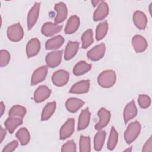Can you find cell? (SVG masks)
Returning a JSON list of instances; mask_svg holds the SVG:
<instances>
[{
  "instance_id": "1",
  "label": "cell",
  "mask_w": 152,
  "mask_h": 152,
  "mask_svg": "<svg viewBox=\"0 0 152 152\" xmlns=\"http://www.w3.org/2000/svg\"><path fill=\"white\" fill-rule=\"evenodd\" d=\"M116 80V73L113 70H105L99 75L97 83L102 87L109 88L115 84Z\"/></svg>"
},
{
  "instance_id": "2",
  "label": "cell",
  "mask_w": 152,
  "mask_h": 152,
  "mask_svg": "<svg viewBox=\"0 0 152 152\" xmlns=\"http://www.w3.org/2000/svg\"><path fill=\"white\" fill-rule=\"evenodd\" d=\"M141 131V124L138 121L131 122L124 132V138L128 144L132 142L138 136Z\"/></svg>"
},
{
  "instance_id": "3",
  "label": "cell",
  "mask_w": 152,
  "mask_h": 152,
  "mask_svg": "<svg viewBox=\"0 0 152 152\" xmlns=\"http://www.w3.org/2000/svg\"><path fill=\"white\" fill-rule=\"evenodd\" d=\"M7 36L12 42H19L24 36V31L20 23H17L8 27Z\"/></svg>"
},
{
  "instance_id": "4",
  "label": "cell",
  "mask_w": 152,
  "mask_h": 152,
  "mask_svg": "<svg viewBox=\"0 0 152 152\" xmlns=\"http://www.w3.org/2000/svg\"><path fill=\"white\" fill-rule=\"evenodd\" d=\"M69 73L63 69H59L55 71L52 76V81L53 84L57 87H62L65 85L69 80Z\"/></svg>"
},
{
  "instance_id": "5",
  "label": "cell",
  "mask_w": 152,
  "mask_h": 152,
  "mask_svg": "<svg viewBox=\"0 0 152 152\" xmlns=\"http://www.w3.org/2000/svg\"><path fill=\"white\" fill-rule=\"evenodd\" d=\"M106 51V46L104 43L99 44L88 51L87 56L88 58L93 61H97L102 59Z\"/></svg>"
},
{
  "instance_id": "6",
  "label": "cell",
  "mask_w": 152,
  "mask_h": 152,
  "mask_svg": "<svg viewBox=\"0 0 152 152\" xmlns=\"http://www.w3.org/2000/svg\"><path fill=\"white\" fill-rule=\"evenodd\" d=\"M62 56V50L53 51L48 53L45 58L47 66L50 68H55L61 64Z\"/></svg>"
},
{
  "instance_id": "7",
  "label": "cell",
  "mask_w": 152,
  "mask_h": 152,
  "mask_svg": "<svg viewBox=\"0 0 152 152\" xmlns=\"http://www.w3.org/2000/svg\"><path fill=\"white\" fill-rule=\"evenodd\" d=\"M97 115L99 118V122L95 125L96 130H101L105 127L110 121V112L104 107H102L97 112Z\"/></svg>"
},
{
  "instance_id": "8",
  "label": "cell",
  "mask_w": 152,
  "mask_h": 152,
  "mask_svg": "<svg viewBox=\"0 0 152 152\" xmlns=\"http://www.w3.org/2000/svg\"><path fill=\"white\" fill-rule=\"evenodd\" d=\"M75 121L73 118H69L61 126L59 131V137L61 140H65L69 138L74 131Z\"/></svg>"
},
{
  "instance_id": "9",
  "label": "cell",
  "mask_w": 152,
  "mask_h": 152,
  "mask_svg": "<svg viewBox=\"0 0 152 152\" xmlns=\"http://www.w3.org/2000/svg\"><path fill=\"white\" fill-rule=\"evenodd\" d=\"M40 2H35L28 13L27 23L28 30H30L34 26L37 20L40 11Z\"/></svg>"
},
{
  "instance_id": "10",
  "label": "cell",
  "mask_w": 152,
  "mask_h": 152,
  "mask_svg": "<svg viewBox=\"0 0 152 152\" xmlns=\"http://www.w3.org/2000/svg\"><path fill=\"white\" fill-rule=\"evenodd\" d=\"M55 10L56 11V15L55 17V23L58 24L63 22L67 17L68 10L66 5L62 2H58L55 5Z\"/></svg>"
},
{
  "instance_id": "11",
  "label": "cell",
  "mask_w": 152,
  "mask_h": 152,
  "mask_svg": "<svg viewBox=\"0 0 152 152\" xmlns=\"http://www.w3.org/2000/svg\"><path fill=\"white\" fill-rule=\"evenodd\" d=\"M61 25L56 24L51 22L45 23L42 27V33L46 36H52L59 33L62 30Z\"/></svg>"
},
{
  "instance_id": "12",
  "label": "cell",
  "mask_w": 152,
  "mask_h": 152,
  "mask_svg": "<svg viewBox=\"0 0 152 152\" xmlns=\"http://www.w3.org/2000/svg\"><path fill=\"white\" fill-rule=\"evenodd\" d=\"M51 94V90L47 86L43 85L38 87L34 93V100L36 103H40L48 99Z\"/></svg>"
},
{
  "instance_id": "13",
  "label": "cell",
  "mask_w": 152,
  "mask_h": 152,
  "mask_svg": "<svg viewBox=\"0 0 152 152\" xmlns=\"http://www.w3.org/2000/svg\"><path fill=\"white\" fill-rule=\"evenodd\" d=\"M48 73V68L42 66L37 68L32 74L31 78V86H34L43 81Z\"/></svg>"
},
{
  "instance_id": "14",
  "label": "cell",
  "mask_w": 152,
  "mask_h": 152,
  "mask_svg": "<svg viewBox=\"0 0 152 152\" xmlns=\"http://www.w3.org/2000/svg\"><path fill=\"white\" fill-rule=\"evenodd\" d=\"M109 13V7L106 2L102 1L93 14V20L95 21H100L104 19Z\"/></svg>"
},
{
  "instance_id": "15",
  "label": "cell",
  "mask_w": 152,
  "mask_h": 152,
  "mask_svg": "<svg viewBox=\"0 0 152 152\" xmlns=\"http://www.w3.org/2000/svg\"><path fill=\"white\" fill-rule=\"evenodd\" d=\"M132 45L137 53L144 52L147 48V42L145 39L140 35H135L132 38Z\"/></svg>"
},
{
  "instance_id": "16",
  "label": "cell",
  "mask_w": 152,
  "mask_h": 152,
  "mask_svg": "<svg viewBox=\"0 0 152 152\" xmlns=\"http://www.w3.org/2000/svg\"><path fill=\"white\" fill-rule=\"evenodd\" d=\"M40 49V43L37 38L31 39L27 44L26 54L28 58L36 55Z\"/></svg>"
},
{
  "instance_id": "17",
  "label": "cell",
  "mask_w": 152,
  "mask_h": 152,
  "mask_svg": "<svg viewBox=\"0 0 152 152\" xmlns=\"http://www.w3.org/2000/svg\"><path fill=\"white\" fill-rule=\"evenodd\" d=\"M137 114V109L135 104L134 100L131 101L128 103L124 110V120L125 124H126L129 121L133 119L136 116Z\"/></svg>"
},
{
  "instance_id": "18",
  "label": "cell",
  "mask_w": 152,
  "mask_h": 152,
  "mask_svg": "<svg viewBox=\"0 0 152 152\" xmlns=\"http://www.w3.org/2000/svg\"><path fill=\"white\" fill-rule=\"evenodd\" d=\"M90 88V81L88 80H82L75 83L70 88L69 93L73 94L86 93Z\"/></svg>"
},
{
  "instance_id": "19",
  "label": "cell",
  "mask_w": 152,
  "mask_h": 152,
  "mask_svg": "<svg viewBox=\"0 0 152 152\" xmlns=\"http://www.w3.org/2000/svg\"><path fill=\"white\" fill-rule=\"evenodd\" d=\"M133 21L138 28L140 30H144L147 26V18L143 12L137 11L133 14Z\"/></svg>"
},
{
  "instance_id": "20",
  "label": "cell",
  "mask_w": 152,
  "mask_h": 152,
  "mask_svg": "<svg viewBox=\"0 0 152 152\" xmlns=\"http://www.w3.org/2000/svg\"><path fill=\"white\" fill-rule=\"evenodd\" d=\"M80 18L78 16L72 15L70 17L65 26V33L70 34L75 32L80 26Z\"/></svg>"
},
{
  "instance_id": "21",
  "label": "cell",
  "mask_w": 152,
  "mask_h": 152,
  "mask_svg": "<svg viewBox=\"0 0 152 152\" xmlns=\"http://www.w3.org/2000/svg\"><path fill=\"white\" fill-rule=\"evenodd\" d=\"M90 119V112L88 107L83 110L78 118V130H83L86 129L89 125Z\"/></svg>"
},
{
  "instance_id": "22",
  "label": "cell",
  "mask_w": 152,
  "mask_h": 152,
  "mask_svg": "<svg viewBox=\"0 0 152 152\" xmlns=\"http://www.w3.org/2000/svg\"><path fill=\"white\" fill-rule=\"evenodd\" d=\"M79 48V43L78 42L69 41L66 46L64 58L65 60L72 59L77 53Z\"/></svg>"
},
{
  "instance_id": "23",
  "label": "cell",
  "mask_w": 152,
  "mask_h": 152,
  "mask_svg": "<svg viewBox=\"0 0 152 152\" xmlns=\"http://www.w3.org/2000/svg\"><path fill=\"white\" fill-rule=\"evenodd\" d=\"M84 104L82 100L75 97L69 98L65 102V107L70 112H76Z\"/></svg>"
},
{
  "instance_id": "24",
  "label": "cell",
  "mask_w": 152,
  "mask_h": 152,
  "mask_svg": "<svg viewBox=\"0 0 152 152\" xmlns=\"http://www.w3.org/2000/svg\"><path fill=\"white\" fill-rule=\"evenodd\" d=\"M64 42V37L61 35H58L46 41L45 44L46 49L53 50L58 49L63 45Z\"/></svg>"
},
{
  "instance_id": "25",
  "label": "cell",
  "mask_w": 152,
  "mask_h": 152,
  "mask_svg": "<svg viewBox=\"0 0 152 152\" xmlns=\"http://www.w3.org/2000/svg\"><path fill=\"white\" fill-rule=\"evenodd\" d=\"M23 123V119L19 117H10L5 121L4 124L6 129L10 134H12L16 128L21 125Z\"/></svg>"
},
{
  "instance_id": "26",
  "label": "cell",
  "mask_w": 152,
  "mask_h": 152,
  "mask_svg": "<svg viewBox=\"0 0 152 152\" xmlns=\"http://www.w3.org/2000/svg\"><path fill=\"white\" fill-rule=\"evenodd\" d=\"M91 68V64H89L84 61H81L75 65L73 68V73L77 76L81 75L89 71Z\"/></svg>"
},
{
  "instance_id": "27",
  "label": "cell",
  "mask_w": 152,
  "mask_h": 152,
  "mask_svg": "<svg viewBox=\"0 0 152 152\" xmlns=\"http://www.w3.org/2000/svg\"><path fill=\"white\" fill-rule=\"evenodd\" d=\"M56 104L55 102H52L48 103L43 108L42 115H41V119L42 121H46L49 119L53 114L55 109H56Z\"/></svg>"
},
{
  "instance_id": "28",
  "label": "cell",
  "mask_w": 152,
  "mask_h": 152,
  "mask_svg": "<svg viewBox=\"0 0 152 152\" xmlns=\"http://www.w3.org/2000/svg\"><path fill=\"white\" fill-rule=\"evenodd\" d=\"M106 132L104 131H100L96 133L94 138V148L96 151H100L102 150L105 138Z\"/></svg>"
},
{
  "instance_id": "29",
  "label": "cell",
  "mask_w": 152,
  "mask_h": 152,
  "mask_svg": "<svg viewBox=\"0 0 152 152\" xmlns=\"http://www.w3.org/2000/svg\"><path fill=\"white\" fill-rule=\"evenodd\" d=\"M16 137L20 141L21 145H27L30 141V133L26 128H21L16 133Z\"/></svg>"
},
{
  "instance_id": "30",
  "label": "cell",
  "mask_w": 152,
  "mask_h": 152,
  "mask_svg": "<svg viewBox=\"0 0 152 152\" xmlns=\"http://www.w3.org/2000/svg\"><path fill=\"white\" fill-rule=\"evenodd\" d=\"M108 30V24L107 21H104L96 27V39L97 40H102L106 34Z\"/></svg>"
},
{
  "instance_id": "31",
  "label": "cell",
  "mask_w": 152,
  "mask_h": 152,
  "mask_svg": "<svg viewBox=\"0 0 152 152\" xmlns=\"http://www.w3.org/2000/svg\"><path fill=\"white\" fill-rule=\"evenodd\" d=\"M82 40V48L86 49L88 48L93 42V31L91 29L87 30L81 36Z\"/></svg>"
},
{
  "instance_id": "32",
  "label": "cell",
  "mask_w": 152,
  "mask_h": 152,
  "mask_svg": "<svg viewBox=\"0 0 152 152\" xmlns=\"http://www.w3.org/2000/svg\"><path fill=\"white\" fill-rule=\"evenodd\" d=\"M26 113V109L21 105L13 106L9 111L8 115L10 117L23 118Z\"/></svg>"
},
{
  "instance_id": "33",
  "label": "cell",
  "mask_w": 152,
  "mask_h": 152,
  "mask_svg": "<svg viewBox=\"0 0 152 152\" xmlns=\"http://www.w3.org/2000/svg\"><path fill=\"white\" fill-rule=\"evenodd\" d=\"M118 140V133L115 128L112 126L110 130V133L109 137L107 141V148L110 150H112L116 147Z\"/></svg>"
},
{
  "instance_id": "34",
  "label": "cell",
  "mask_w": 152,
  "mask_h": 152,
  "mask_svg": "<svg viewBox=\"0 0 152 152\" xmlns=\"http://www.w3.org/2000/svg\"><path fill=\"white\" fill-rule=\"evenodd\" d=\"M80 151L81 152H89L91 150L90 138L88 136L81 135L79 141Z\"/></svg>"
},
{
  "instance_id": "35",
  "label": "cell",
  "mask_w": 152,
  "mask_h": 152,
  "mask_svg": "<svg viewBox=\"0 0 152 152\" xmlns=\"http://www.w3.org/2000/svg\"><path fill=\"white\" fill-rule=\"evenodd\" d=\"M138 104L142 109L148 108L151 103L150 97L145 94H140L138 99Z\"/></svg>"
},
{
  "instance_id": "36",
  "label": "cell",
  "mask_w": 152,
  "mask_h": 152,
  "mask_svg": "<svg viewBox=\"0 0 152 152\" xmlns=\"http://www.w3.org/2000/svg\"><path fill=\"white\" fill-rule=\"evenodd\" d=\"M0 65L1 67L5 66L8 64L10 61V54L6 50H1L0 51Z\"/></svg>"
},
{
  "instance_id": "37",
  "label": "cell",
  "mask_w": 152,
  "mask_h": 152,
  "mask_svg": "<svg viewBox=\"0 0 152 152\" xmlns=\"http://www.w3.org/2000/svg\"><path fill=\"white\" fill-rule=\"evenodd\" d=\"M76 144L74 142V140H69L65 143L61 148V151H69L74 152L76 151Z\"/></svg>"
},
{
  "instance_id": "38",
  "label": "cell",
  "mask_w": 152,
  "mask_h": 152,
  "mask_svg": "<svg viewBox=\"0 0 152 152\" xmlns=\"http://www.w3.org/2000/svg\"><path fill=\"white\" fill-rule=\"evenodd\" d=\"M18 146V142L16 140L11 141L2 150V152H11L14 151Z\"/></svg>"
},
{
  "instance_id": "39",
  "label": "cell",
  "mask_w": 152,
  "mask_h": 152,
  "mask_svg": "<svg viewBox=\"0 0 152 152\" xmlns=\"http://www.w3.org/2000/svg\"><path fill=\"white\" fill-rule=\"evenodd\" d=\"M142 151H147L151 152L152 151V138L151 137L149 138V139L146 141L145 144L143 146L142 149Z\"/></svg>"
},
{
  "instance_id": "40",
  "label": "cell",
  "mask_w": 152,
  "mask_h": 152,
  "mask_svg": "<svg viewBox=\"0 0 152 152\" xmlns=\"http://www.w3.org/2000/svg\"><path fill=\"white\" fill-rule=\"evenodd\" d=\"M6 135V131L2 126L0 128V138H1V142H2Z\"/></svg>"
},
{
  "instance_id": "41",
  "label": "cell",
  "mask_w": 152,
  "mask_h": 152,
  "mask_svg": "<svg viewBox=\"0 0 152 152\" xmlns=\"http://www.w3.org/2000/svg\"><path fill=\"white\" fill-rule=\"evenodd\" d=\"M0 110H1V116H2L5 111V105L3 102H1L0 103Z\"/></svg>"
},
{
  "instance_id": "42",
  "label": "cell",
  "mask_w": 152,
  "mask_h": 152,
  "mask_svg": "<svg viewBox=\"0 0 152 152\" xmlns=\"http://www.w3.org/2000/svg\"><path fill=\"white\" fill-rule=\"evenodd\" d=\"M102 2V1H91V3H92V5H93V6L94 7H96L97 5H98V4L99 3H100Z\"/></svg>"
},
{
  "instance_id": "43",
  "label": "cell",
  "mask_w": 152,
  "mask_h": 152,
  "mask_svg": "<svg viewBox=\"0 0 152 152\" xmlns=\"http://www.w3.org/2000/svg\"><path fill=\"white\" fill-rule=\"evenodd\" d=\"M151 6H152V2L150 4V6H149V11H150V15H151Z\"/></svg>"
},
{
  "instance_id": "44",
  "label": "cell",
  "mask_w": 152,
  "mask_h": 152,
  "mask_svg": "<svg viewBox=\"0 0 152 152\" xmlns=\"http://www.w3.org/2000/svg\"><path fill=\"white\" fill-rule=\"evenodd\" d=\"M131 150H132V147H130V148L129 149H126V150H125V151H131Z\"/></svg>"
}]
</instances>
